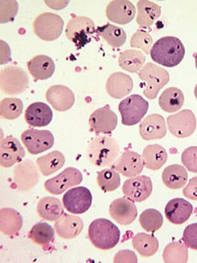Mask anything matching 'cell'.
Wrapping results in <instances>:
<instances>
[{"mask_svg":"<svg viewBox=\"0 0 197 263\" xmlns=\"http://www.w3.org/2000/svg\"><path fill=\"white\" fill-rule=\"evenodd\" d=\"M29 238L37 245L47 246L54 240V230L47 222L37 223L31 228Z\"/></svg>","mask_w":197,"mask_h":263,"instance_id":"37","label":"cell"},{"mask_svg":"<svg viewBox=\"0 0 197 263\" xmlns=\"http://www.w3.org/2000/svg\"><path fill=\"white\" fill-rule=\"evenodd\" d=\"M63 203L66 211L73 214H82L90 208L92 195L89 189L80 186L72 188L63 196Z\"/></svg>","mask_w":197,"mask_h":263,"instance_id":"11","label":"cell"},{"mask_svg":"<svg viewBox=\"0 0 197 263\" xmlns=\"http://www.w3.org/2000/svg\"><path fill=\"white\" fill-rule=\"evenodd\" d=\"M106 13L111 22L125 25L134 20L136 9L132 3L128 0H114L109 3Z\"/></svg>","mask_w":197,"mask_h":263,"instance_id":"18","label":"cell"},{"mask_svg":"<svg viewBox=\"0 0 197 263\" xmlns=\"http://www.w3.org/2000/svg\"><path fill=\"white\" fill-rule=\"evenodd\" d=\"M109 214L118 224L127 226L134 221L137 216V209L134 201L127 198H119L111 203Z\"/></svg>","mask_w":197,"mask_h":263,"instance_id":"16","label":"cell"},{"mask_svg":"<svg viewBox=\"0 0 197 263\" xmlns=\"http://www.w3.org/2000/svg\"><path fill=\"white\" fill-rule=\"evenodd\" d=\"M194 94H195V98H196L197 100V84L196 85L195 89H194Z\"/></svg>","mask_w":197,"mask_h":263,"instance_id":"47","label":"cell"},{"mask_svg":"<svg viewBox=\"0 0 197 263\" xmlns=\"http://www.w3.org/2000/svg\"><path fill=\"white\" fill-rule=\"evenodd\" d=\"M183 241L187 248L197 251V223L186 227L183 232Z\"/></svg>","mask_w":197,"mask_h":263,"instance_id":"44","label":"cell"},{"mask_svg":"<svg viewBox=\"0 0 197 263\" xmlns=\"http://www.w3.org/2000/svg\"><path fill=\"white\" fill-rule=\"evenodd\" d=\"M122 191L129 200L141 203L147 200L152 193V182L150 177L145 175L134 177L124 182Z\"/></svg>","mask_w":197,"mask_h":263,"instance_id":"13","label":"cell"},{"mask_svg":"<svg viewBox=\"0 0 197 263\" xmlns=\"http://www.w3.org/2000/svg\"><path fill=\"white\" fill-rule=\"evenodd\" d=\"M195 65H196V70H197V53H196V54H195Z\"/></svg>","mask_w":197,"mask_h":263,"instance_id":"48","label":"cell"},{"mask_svg":"<svg viewBox=\"0 0 197 263\" xmlns=\"http://www.w3.org/2000/svg\"><path fill=\"white\" fill-rule=\"evenodd\" d=\"M65 156L60 151H55L36 159L37 166L44 176H49L60 171L65 165Z\"/></svg>","mask_w":197,"mask_h":263,"instance_id":"32","label":"cell"},{"mask_svg":"<svg viewBox=\"0 0 197 263\" xmlns=\"http://www.w3.org/2000/svg\"><path fill=\"white\" fill-rule=\"evenodd\" d=\"M48 103L54 110L66 111L70 110L75 102L73 91L63 85H55L48 89L45 94Z\"/></svg>","mask_w":197,"mask_h":263,"instance_id":"19","label":"cell"},{"mask_svg":"<svg viewBox=\"0 0 197 263\" xmlns=\"http://www.w3.org/2000/svg\"><path fill=\"white\" fill-rule=\"evenodd\" d=\"M134 83L131 78L122 72L111 74L106 84V91L111 97L121 99L131 92Z\"/></svg>","mask_w":197,"mask_h":263,"instance_id":"25","label":"cell"},{"mask_svg":"<svg viewBox=\"0 0 197 263\" xmlns=\"http://www.w3.org/2000/svg\"><path fill=\"white\" fill-rule=\"evenodd\" d=\"M29 73L36 81H44L51 78L55 69L51 58L46 55H37L28 63Z\"/></svg>","mask_w":197,"mask_h":263,"instance_id":"26","label":"cell"},{"mask_svg":"<svg viewBox=\"0 0 197 263\" xmlns=\"http://www.w3.org/2000/svg\"><path fill=\"white\" fill-rule=\"evenodd\" d=\"M90 129L96 134H110L116 129L118 117L109 106L98 108L90 116Z\"/></svg>","mask_w":197,"mask_h":263,"instance_id":"14","label":"cell"},{"mask_svg":"<svg viewBox=\"0 0 197 263\" xmlns=\"http://www.w3.org/2000/svg\"><path fill=\"white\" fill-rule=\"evenodd\" d=\"M185 102V97L182 90L178 87L167 88L159 98V106L164 111L174 113L180 110Z\"/></svg>","mask_w":197,"mask_h":263,"instance_id":"31","label":"cell"},{"mask_svg":"<svg viewBox=\"0 0 197 263\" xmlns=\"http://www.w3.org/2000/svg\"><path fill=\"white\" fill-rule=\"evenodd\" d=\"M182 161L188 171L197 173V147L193 146L185 151L182 155Z\"/></svg>","mask_w":197,"mask_h":263,"instance_id":"43","label":"cell"},{"mask_svg":"<svg viewBox=\"0 0 197 263\" xmlns=\"http://www.w3.org/2000/svg\"><path fill=\"white\" fill-rule=\"evenodd\" d=\"M23 108V103L19 98H4L0 103V115L7 120H14L22 114Z\"/></svg>","mask_w":197,"mask_h":263,"instance_id":"40","label":"cell"},{"mask_svg":"<svg viewBox=\"0 0 197 263\" xmlns=\"http://www.w3.org/2000/svg\"><path fill=\"white\" fill-rule=\"evenodd\" d=\"M126 259H129L130 262H137V256L134 252L130 251H123L119 252L114 257V262H126Z\"/></svg>","mask_w":197,"mask_h":263,"instance_id":"46","label":"cell"},{"mask_svg":"<svg viewBox=\"0 0 197 263\" xmlns=\"http://www.w3.org/2000/svg\"><path fill=\"white\" fill-rule=\"evenodd\" d=\"M83 180V175L78 169L69 167L57 176L47 180L44 187L48 192L54 195H60L69 188L79 185Z\"/></svg>","mask_w":197,"mask_h":263,"instance_id":"12","label":"cell"},{"mask_svg":"<svg viewBox=\"0 0 197 263\" xmlns=\"http://www.w3.org/2000/svg\"><path fill=\"white\" fill-rule=\"evenodd\" d=\"M27 73L18 66L10 65L1 70V89L8 95H17L28 89Z\"/></svg>","mask_w":197,"mask_h":263,"instance_id":"8","label":"cell"},{"mask_svg":"<svg viewBox=\"0 0 197 263\" xmlns=\"http://www.w3.org/2000/svg\"><path fill=\"white\" fill-rule=\"evenodd\" d=\"M148 108V102L139 95H132L125 98L119 105L122 124L131 126L139 123Z\"/></svg>","mask_w":197,"mask_h":263,"instance_id":"7","label":"cell"},{"mask_svg":"<svg viewBox=\"0 0 197 263\" xmlns=\"http://www.w3.org/2000/svg\"><path fill=\"white\" fill-rule=\"evenodd\" d=\"M140 134L146 141L163 139L167 134V126L164 117L153 114L144 119L140 126Z\"/></svg>","mask_w":197,"mask_h":263,"instance_id":"20","label":"cell"},{"mask_svg":"<svg viewBox=\"0 0 197 263\" xmlns=\"http://www.w3.org/2000/svg\"><path fill=\"white\" fill-rule=\"evenodd\" d=\"M136 22L141 27L152 26L161 15V7L148 0L137 2Z\"/></svg>","mask_w":197,"mask_h":263,"instance_id":"29","label":"cell"},{"mask_svg":"<svg viewBox=\"0 0 197 263\" xmlns=\"http://www.w3.org/2000/svg\"><path fill=\"white\" fill-rule=\"evenodd\" d=\"M132 246L141 256L148 257L156 253L159 242L155 236L140 233L133 238Z\"/></svg>","mask_w":197,"mask_h":263,"instance_id":"33","label":"cell"},{"mask_svg":"<svg viewBox=\"0 0 197 263\" xmlns=\"http://www.w3.org/2000/svg\"><path fill=\"white\" fill-rule=\"evenodd\" d=\"M88 236L95 248L108 251L119 243L121 231L110 220L102 218L92 222L88 230Z\"/></svg>","mask_w":197,"mask_h":263,"instance_id":"3","label":"cell"},{"mask_svg":"<svg viewBox=\"0 0 197 263\" xmlns=\"http://www.w3.org/2000/svg\"><path fill=\"white\" fill-rule=\"evenodd\" d=\"M183 193L189 200L197 201V177L190 180L187 185L183 189Z\"/></svg>","mask_w":197,"mask_h":263,"instance_id":"45","label":"cell"},{"mask_svg":"<svg viewBox=\"0 0 197 263\" xmlns=\"http://www.w3.org/2000/svg\"><path fill=\"white\" fill-rule=\"evenodd\" d=\"M14 173L15 184L21 191L30 190L40 179L36 166L28 159L16 166Z\"/></svg>","mask_w":197,"mask_h":263,"instance_id":"22","label":"cell"},{"mask_svg":"<svg viewBox=\"0 0 197 263\" xmlns=\"http://www.w3.org/2000/svg\"><path fill=\"white\" fill-rule=\"evenodd\" d=\"M95 33L96 29L94 21L85 16H73L66 28V37L75 44L78 50L91 42Z\"/></svg>","mask_w":197,"mask_h":263,"instance_id":"5","label":"cell"},{"mask_svg":"<svg viewBox=\"0 0 197 263\" xmlns=\"http://www.w3.org/2000/svg\"><path fill=\"white\" fill-rule=\"evenodd\" d=\"M186 245L180 242H172L164 249L163 257L165 262H186L188 252Z\"/></svg>","mask_w":197,"mask_h":263,"instance_id":"41","label":"cell"},{"mask_svg":"<svg viewBox=\"0 0 197 263\" xmlns=\"http://www.w3.org/2000/svg\"><path fill=\"white\" fill-rule=\"evenodd\" d=\"M37 212L43 220L55 221L64 214V207L58 198L47 196L41 199L37 204Z\"/></svg>","mask_w":197,"mask_h":263,"instance_id":"27","label":"cell"},{"mask_svg":"<svg viewBox=\"0 0 197 263\" xmlns=\"http://www.w3.org/2000/svg\"><path fill=\"white\" fill-rule=\"evenodd\" d=\"M23 220L19 213L12 209H1V232L7 235H14L23 227Z\"/></svg>","mask_w":197,"mask_h":263,"instance_id":"34","label":"cell"},{"mask_svg":"<svg viewBox=\"0 0 197 263\" xmlns=\"http://www.w3.org/2000/svg\"><path fill=\"white\" fill-rule=\"evenodd\" d=\"M121 148L113 138L97 136L94 138L88 146V159L94 166L105 167L112 164L118 158Z\"/></svg>","mask_w":197,"mask_h":263,"instance_id":"2","label":"cell"},{"mask_svg":"<svg viewBox=\"0 0 197 263\" xmlns=\"http://www.w3.org/2000/svg\"><path fill=\"white\" fill-rule=\"evenodd\" d=\"M185 48L177 37L164 36L154 44L150 50L151 59L166 67L172 68L182 62Z\"/></svg>","mask_w":197,"mask_h":263,"instance_id":"1","label":"cell"},{"mask_svg":"<svg viewBox=\"0 0 197 263\" xmlns=\"http://www.w3.org/2000/svg\"><path fill=\"white\" fill-rule=\"evenodd\" d=\"M188 173L180 164H172L164 169L162 173V181L170 190H179L185 185L188 180Z\"/></svg>","mask_w":197,"mask_h":263,"instance_id":"30","label":"cell"},{"mask_svg":"<svg viewBox=\"0 0 197 263\" xmlns=\"http://www.w3.org/2000/svg\"><path fill=\"white\" fill-rule=\"evenodd\" d=\"M193 210V205L190 202L183 198H174L167 204L165 214L172 224L180 225L190 219Z\"/></svg>","mask_w":197,"mask_h":263,"instance_id":"21","label":"cell"},{"mask_svg":"<svg viewBox=\"0 0 197 263\" xmlns=\"http://www.w3.org/2000/svg\"><path fill=\"white\" fill-rule=\"evenodd\" d=\"M138 76L146 83L143 95L150 100H154L163 87L169 83L168 71L153 63H148L138 71Z\"/></svg>","mask_w":197,"mask_h":263,"instance_id":"4","label":"cell"},{"mask_svg":"<svg viewBox=\"0 0 197 263\" xmlns=\"http://www.w3.org/2000/svg\"><path fill=\"white\" fill-rule=\"evenodd\" d=\"M96 33L98 35L102 36L111 47H122L126 42L127 34L124 29L110 23L101 27L98 26L96 29Z\"/></svg>","mask_w":197,"mask_h":263,"instance_id":"36","label":"cell"},{"mask_svg":"<svg viewBox=\"0 0 197 263\" xmlns=\"http://www.w3.org/2000/svg\"><path fill=\"white\" fill-rule=\"evenodd\" d=\"M140 222L146 232L154 233L161 229L163 225V216L157 210L149 209L141 214Z\"/></svg>","mask_w":197,"mask_h":263,"instance_id":"38","label":"cell"},{"mask_svg":"<svg viewBox=\"0 0 197 263\" xmlns=\"http://www.w3.org/2000/svg\"><path fill=\"white\" fill-rule=\"evenodd\" d=\"M152 43V37L147 32L142 30H138L130 40L131 47L142 49L146 54L150 53V47Z\"/></svg>","mask_w":197,"mask_h":263,"instance_id":"42","label":"cell"},{"mask_svg":"<svg viewBox=\"0 0 197 263\" xmlns=\"http://www.w3.org/2000/svg\"><path fill=\"white\" fill-rule=\"evenodd\" d=\"M142 157L146 168L153 171L161 169L168 159L166 149L159 144L146 146L143 151Z\"/></svg>","mask_w":197,"mask_h":263,"instance_id":"28","label":"cell"},{"mask_svg":"<svg viewBox=\"0 0 197 263\" xmlns=\"http://www.w3.org/2000/svg\"><path fill=\"white\" fill-rule=\"evenodd\" d=\"M84 222L81 217L64 214L55 220L54 228L61 238L73 239L78 236L84 229Z\"/></svg>","mask_w":197,"mask_h":263,"instance_id":"23","label":"cell"},{"mask_svg":"<svg viewBox=\"0 0 197 263\" xmlns=\"http://www.w3.org/2000/svg\"><path fill=\"white\" fill-rule=\"evenodd\" d=\"M167 123L170 134L179 139L190 137L196 127L195 114L186 109L169 116L167 119Z\"/></svg>","mask_w":197,"mask_h":263,"instance_id":"10","label":"cell"},{"mask_svg":"<svg viewBox=\"0 0 197 263\" xmlns=\"http://www.w3.org/2000/svg\"><path fill=\"white\" fill-rule=\"evenodd\" d=\"M143 157L140 154L131 151L122 153L112 164V168L128 178L136 177L143 172Z\"/></svg>","mask_w":197,"mask_h":263,"instance_id":"17","label":"cell"},{"mask_svg":"<svg viewBox=\"0 0 197 263\" xmlns=\"http://www.w3.org/2000/svg\"><path fill=\"white\" fill-rule=\"evenodd\" d=\"M21 139L28 153L33 155L49 150L54 144V135L49 130L29 129L23 133Z\"/></svg>","mask_w":197,"mask_h":263,"instance_id":"9","label":"cell"},{"mask_svg":"<svg viewBox=\"0 0 197 263\" xmlns=\"http://www.w3.org/2000/svg\"><path fill=\"white\" fill-rule=\"evenodd\" d=\"M25 151L19 141L12 136L3 139L0 143V164L4 168H10L20 163L25 158Z\"/></svg>","mask_w":197,"mask_h":263,"instance_id":"15","label":"cell"},{"mask_svg":"<svg viewBox=\"0 0 197 263\" xmlns=\"http://www.w3.org/2000/svg\"><path fill=\"white\" fill-rule=\"evenodd\" d=\"M97 182L100 187L105 192H112L120 187L121 176L113 168L103 170L98 172Z\"/></svg>","mask_w":197,"mask_h":263,"instance_id":"39","label":"cell"},{"mask_svg":"<svg viewBox=\"0 0 197 263\" xmlns=\"http://www.w3.org/2000/svg\"><path fill=\"white\" fill-rule=\"evenodd\" d=\"M52 109L46 103L35 102L26 108L25 119L26 123L32 127H45L52 120Z\"/></svg>","mask_w":197,"mask_h":263,"instance_id":"24","label":"cell"},{"mask_svg":"<svg viewBox=\"0 0 197 263\" xmlns=\"http://www.w3.org/2000/svg\"><path fill=\"white\" fill-rule=\"evenodd\" d=\"M65 23L60 15L52 12L38 15L33 22V30L42 41H54L63 33Z\"/></svg>","mask_w":197,"mask_h":263,"instance_id":"6","label":"cell"},{"mask_svg":"<svg viewBox=\"0 0 197 263\" xmlns=\"http://www.w3.org/2000/svg\"><path fill=\"white\" fill-rule=\"evenodd\" d=\"M145 55L140 50H127L120 55L119 63L123 70L130 73H136L143 67Z\"/></svg>","mask_w":197,"mask_h":263,"instance_id":"35","label":"cell"}]
</instances>
